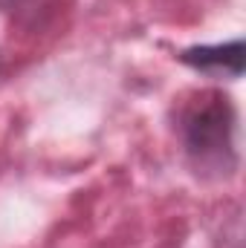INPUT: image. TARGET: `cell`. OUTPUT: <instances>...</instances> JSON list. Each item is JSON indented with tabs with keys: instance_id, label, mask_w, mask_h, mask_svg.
<instances>
[{
	"instance_id": "6da1fadb",
	"label": "cell",
	"mask_w": 246,
	"mask_h": 248,
	"mask_svg": "<svg viewBox=\"0 0 246 248\" xmlns=\"http://www.w3.org/2000/svg\"><path fill=\"white\" fill-rule=\"evenodd\" d=\"M235 124V104L220 90H200L180 104L177 133L191 168L200 176L220 179L238 168Z\"/></svg>"
},
{
	"instance_id": "7a4b0ae2",
	"label": "cell",
	"mask_w": 246,
	"mask_h": 248,
	"mask_svg": "<svg viewBox=\"0 0 246 248\" xmlns=\"http://www.w3.org/2000/svg\"><path fill=\"white\" fill-rule=\"evenodd\" d=\"M180 61L197 72L209 75H232L238 78L244 72V41L235 38L229 44H209V46H191L180 55Z\"/></svg>"
},
{
	"instance_id": "3957f363",
	"label": "cell",
	"mask_w": 246,
	"mask_h": 248,
	"mask_svg": "<svg viewBox=\"0 0 246 248\" xmlns=\"http://www.w3.org/2000/svg\"><path fill=\"white\" fill-rule=\"evenodd\" d=\"M0 63H3V58H0Z\"/></svg>"
}]
</instances>
